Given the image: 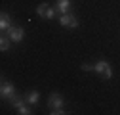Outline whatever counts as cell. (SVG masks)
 <instances>
[{"label": "cell", "instance_id": "6da1fadb", "mask_svg": "<svg viewBox=\"0 0 120 115\" xmlns=\"http://www.w3.org/2000/svg\"><path fill=\"white\" fill-rule=\"evenodd\" d=\"M94 71H95V73H99V75H103L105 79H111V77H112V69H111L109 62H105V60L94 63Z\"/></svg>", "mask_w": 120, "mask_h": 115}, {"label": "cell", "instance_id": "7a4b0ae2", "mask_svg": "<svg viewBox=\"0 0 120 115\" xmlns=\"http://www.w3.org/2000/svg\"><path fill=\"white\" fill-rule=\"evenodd\" d=\"M6 35L10 37V40H11V42H21L25 33H23V29H21V27H15V25H11V27L8 29V31H6Z\"/></svg>", "mask_w": 120, "mask_h": 115}, {"label": "cell", "instance_id": "3957f363", "mask_svg": "<svg viewBox=\"0 0 120 115\" xmlns=\"http://www.w3.org/2000/svg\"><path fill=\"white\" fill-rule=\"evenodd\" d=\"M59 23H61V25H65V27H78V19L76 17H74L72 16V13H61V17H59Z\"/></svg>", "mask_w": 120, "mask_h": 115}, {"label": "cell", "instance_id": "277c9868", "mask_svg": "<svg viewBox=\"0 0 120 115\" xmlns=\"http://www.w3.org/2000/svg\"><path fill=\"white\" fill-rule=\"evenodd\" d=\"M0 94H2V98H13V96H15V86H13L11 82L2 81V86H0Z\"/></svg>", "mask_w": 120, "mask_h": 115}, {"label": "cell", "instance_id": "5b68a950", "mask_svg": "<svg viewBox=\"0 0 120 115\" xmlns=\"http://www.w3.org/2000/svg\"><path fill=\"white\" fill-rule=\"evenodd\" d=\"M48 106L52 109H57V107H63V98L59 96V94H52L48 98Z\"/></svg>", "mask_w": 120, "mask_h": 115}, {"label": "cell", "instance_id": "8992f818", "mask_svg": "<svg viewBox=\"0 0 120 115\" xmlns=\"http://www.w3.org/2000/svg\"><path fill=\"white\" fill-rule=\"evenodd\" d=\"M10 27H11V17L8 16L6 12H2L0 13V29H2V31H8Z\"/></svg>", "mask_w": 120, "mask_h": 115}, {"label": "cell", "instance_id": "52a82bcc", "mask_svg": "<svg viewBox=\"0 0 120 115\" xmlns=\"http://www.w3.org/2000/svg\"><path fill=\"white\" fill-rule=\"evenodd\" d=\"M55 10L59 13H67L71 10V0H57L55 2Z\"/></svg>", "mask_w": 120, "mask_h": 115}, {"label": "cell", "instance_id": "ba28073f", "mask_svg": "<svg viewBox=\"0 0 120 115\" xmlns=\"http://www.w3.org/2000/svg\"><path fill=\"white\" fill-rule=\"evenodd\" d=\"M25 100H27V104H38V100H40V94H38V90H31V92H27L25 94Z\"/></svg>", "mask_w": 120, "mask_h": 115}, {"label": "cell", "instance_id": "9c48e42d", "mask_svg": "<svg viewBox=\"0 0 120 115\" xmlns=\"http://www.w3.org/2000/svg\"><path fill=\"white\" fill-rule=\"evenodd\" d=\"M10 102H11V106L15 107V109H19L23 104H27V100H25V96H17V94H15L13 98H10Z\"/></svg>", "mask_w": 120, "mask_h": 115}, {"label": "cell", "instance_id": "30bf717a", "mask_svg": "<svg viewBox=\"0 0 120 115\" xmlns=\"http://www.w3.org/2000/svg\"><path fill=\"white\" fill-rule=\"evenodd\" d=\"M46 12H48V4H46V2H42V4L36 8V13H38L40 17H44V19H46Z\"/></svg>", "mask_w": 120, "mask_h": 115}, {"label": "cell", "instance_id": "8fae6325", "mask_svg": "<svg viewBox=\"0 0 120 115\" xmlns=\"http://www.w3.org/2000/svg\"><path fill=\"white\" fill-rule=\"evenodd\" d=\"M10 42H11V40H10V37H8V35H6V37H2V38H0V48L6 52V50L10 48Z\"/></svg>", "mask_w": 120, "mask_h": 115}, {"label": "cell", "instance_id": "7c38bea8", "mask_svg": "<svg viewBox=\"0 0 120 115\" xmlns=\"http://www.w3.org/2000/svg\"><path fill=\"white\" fill-rule=\"evenodd\" d=\"M17 113H19V115H31L33 111H31V107H29L27 104H23V106H21V107L17 109Z\"/></svg>", "mask_w": 120, "mask_h": 115}, {"label": "cell", "instance_id": "4fadbf2b", "mask_svg": "<svg viewBox=\"0 0 120 115\" xmlns=\"http://www.w3.org/2000/svg\"><path fill=\"white\" fill-rule=\"evenodd\" d=\"M55 13H57L55 8H48V12H46V19H53V17H55Z\"/></svg>", "mask_w": 120, "mask_h": 115}, {"label": "cell", "instance_id": "5bb4252c", "mask_svg": "<svg viewBox=\"0 0 120 115\" xmlns=\"http://www.w3.org/2000/svg\"><path fill=\"white\" fill-rule=\"evenodd\" d=\"M50 113H52V115H63V113H67V111H65L63 107H57V109H52Z\"/></svg>", "mask_w": 120, "mask_h": 115}, {"label": "cell", "instance_id": "9a60e30c", "mask_svg": "<svg viewBox=\"0 0 120 115\" xmlns=\"http://www.w3.org/2000/svg\"><path fill=\"white\" fill-rule=\"evenodd\" d=\"M80 69L82 71H94V65L92 63H84V65H80Z\"/></svg>", "mask_w": 120, "mask_h": 115}]
</instances>
